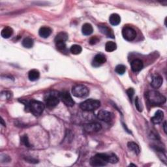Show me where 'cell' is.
I'll list each match as a JSON object with an SVG mask.
<instances>
[{
	"label": "cell",
	"mask_w": 167,
	"mask_h": 167,
	"mask_svg": "<svg viewBox=\"0 0 167 167\" xmlns=\"http://www.w3.org/2000/svg\"><path fill=\"white\" fill-rule=\"evenodd\" d=\"M147 101L151 105H161L166 102V97L157 91H149L146 93Z\"/></svg>",
	"instance_id": "cell-1"
},
{
	"label": "cell",
	"mask_w": 167,
	"mask_h": 167,
	"mask_svg": "<svg viewBox=\"0 0 167 167\" xmlns=\"http://www.w3.org/2000/svg\"><path fill=\"white\" fill-rule=\"evenodd\" d=\"M59 93V92L56 91H51L45 94L44 99L48 108H54L58 105L60 99Z\"/></svg>",
	"instance_id": "cell-2"
},
{
	"label": "cell",
	"mask_w": 167,
	"mask_h": 167,
	"mask_svg": "<svg viewBox=\"0 0 167 167\" xmlns=\"http://www.w3.org/2000/svg\"><path fill=\"white\" fill-rule=\"evenodd\" d=\"M26 106L27 108L35 116H40L44 110V105L39 101L32 100L28 102Z\"/></svg>",
	"instance_id": "cell-3"
},
{
	"label": "cell",
	"mask_w": 167,
	"mask_h": 167,
	"mask_svg": "<svg viewBox=\"0 0 167 167\" xmlns=\"http://www.w3.org/2000/svg\"><path fill=\"white\" fill-rule=\"evenodd\" d=\"M109 162V154L97 153L90 159V165L93 166H103Z\"/></svg>",
	"instance_id": "cell-4"
},
{
	"label": "cell",
	"mask_w": 167,
	"mask_h": 167,
	"mask_svg": "<svg viewBox=\"0 0 167 167\" xmlns=\"http://www.w3.org/2000/svg\"><path fill=\"white\" fill-rule=\"evenodd\" d=\"M101 102L98 100H95L93 99H90L86 100L81 102L80 105V107L82 110L84 111H94L100 107Z\"/></svg>",
	"instance_id": "cell-5"
},
{
	"label": "cell",
	"mask_w": 167,
	"mask_h": 167,
	"mask_svg": "<svg viewBox=\"0 0 167 167\" xmlns=\"http://www.w3.org/2000/svg\"><path fill=\"white\" fill-rule=\"evenodd\" d=\"M72 93L76 97L84 98L89 95V90L84 85L78 84L73 87V90H72Z\"/></svg>",
	"instance_id": "cell-6"
},
{
	"label": "cell",
	"mask_w": 167,
	"mask_h": 167,
	"mask_svg": "<svg viewBox=\"0 0 167 167\" xmlns=\"http://www.w3.org/2000/svg\"><path fill=\"white\" fill-rule=\"evenodd\" d=\"M122 35L124 39L127 41L135 40L136 36L135 30L131 27H125L122 29Z\"/></svg>",
	"instance_id": "cell-7"
},
{
	"label": "cell",
	"mask_w": 167,
	"mask_h": 167,
	"mask_svg": "<svg viewBox=\"0 0 167 167\" xmlns=\"http://www.w3.org/2000/svg\"><path fill=\"white\" fill-rule=\"evenodd\" d=\"M59 99L67 107H73L74 105V101L71 97L69 92L64 91L59 93Z\"/></svg>",
	"instance_id": "cell-8"
},
{
	"label": "cell",
	"mask_w": 167,
	"mask_h": 167,
	"mask_svg": "<svg viewBox=\"0 0 167 167\" xmlns=\"http://www.w3.org/2000/svg\"><path fill=\"white\" fill-rule=\"evenodd\" d=\"M101 125L99 123H91L84 125V129L89 133L99 132L101 130Z\"/></svg>",
	"instance_id": "cell-9"
},
{
	"label": "cell",
	"mask_w": 167,
	"mask_h": 167,
	"mask_svg": "<svg viewBox=\"0 0 167 167\" xmlns=\"http://www.w3.org/2000/svg\"><path fill=\"white\" fill-rule=\"evenodd\" d=\"M97 117L101 121H105V122H110L113 118V114L105 110H101L98 112Z\"/></svg>",
	"instance_id": "cell-10"
},
{
	"label": "cell",
	"mask_w": 167,
	"mask_h": 167,
	"mask_svg": "<svg viewBox=\"0 0 167 167\" xmlns=\"http://www.w3.org/2000/svg\"><path fill=\"white\" fill-rule=\"evenodd\" d=\"M107 61L105 56L103 54H98L94 57L92 62V65L95 67H97L102 65Z\"/></svg>",
	"instance_id": "cell-11"
},
{
	"label": "cell",
	"mask_w": 167,
	"mask_h": 167,
	"mask_svg": "<svg viewBox=\"0 0 167 167\" xmlns=\"http://www.w3.org/2000/svg\"><path fill=\"white\" fill-rule=\"evenodd\" d=\"M131 69L134 72H138L142 69L144 67V64L142 60L139 59H136L132 61L131 63Z\"/></svg>",
	"instance_id": "cell-12"
},
{
	"label": "cell",
	"mask_w": 167,
	"mask_h": 167,
	"mask_svg": "<svg viewBox=\"0 0 167 167\" xmlns=\"http://www.w3.org/2000/svg\"><path fill=\"white\" fill-rule=\"evenodd\" d=\"M98 27L102 33L105 34V35H107L108 37H111L113 38V39L114 38V35L113 31L111 28H109L108 26L105 25H99Z\"/></svg>",
	"instance_id": "cell-13"
},
{
	"label": "cell",
	"mask_w": 167,
	"mask_h": 167,
	"mask_svg": "<svg viewBox=\"0 0 167 167\" xmlns=\"http://www.w3.org/2000/svg\"><path fill=\"white\" fill-rule=\"evenodd\" d=\"M162 84V78L159 75H155L153 77L152 80H151V85L153 87V88H160Z\"/></svg>",
	"instance_id": "cell-14"
},
{
	"label": "cell",
	"mask_w": 167,
	"mask_h": 167,
	"mask_svg": "<svg viewBox=\"0 0 167 167\" xmlns=\"http://www.w3.org/2000/svg\"><path fill=\"white\" fill-rule=\"evenodd\" d=\"M164 118V113L162 111L159 110L155 114V116L151 119L152 123L154 124H159L160 123Z\"/></svg>",
	"instance_id": "cell-15"
},
{
	"label": "cell",
	"mask_w": 167,
	"mask_h": 167,
	"mask_svg": "<svg viewBox=\"0 0 167 167\" xmlns=\"http://www.w3.org/2000/svg\"><path fill=\"white\" fill-rule=\"evenodd\" d=\"M52 29L49 27H42L39 29V34L43 38H47L51 35Z\"/></svg>",
	"instance_id": "cell-16"
},
{
	"label": "cell",
	"mask_w": 167,
	"mask_h": 167,
	"mask_svg": "<svg viewBox=\"0 0 167 167\" xmlns=\"http://www.w3.org/2000/svg\"><path fill=\"white\" fill-rule=\"evenodd\" d=\"M109 22L112 26H117L121 22V18L119 14H112L110 16Z\"/></svg>",
	"instance_id": "cell-17"
},
{
	"label": "cell",
	"mask_w": 167,
	"mask_h": 167,
	"mask_svg": "<svg viewBox=\"0 0 167 167\" xmlns=\"http://www.w3.org/2000/svg\"><path fill=\"white\" fill-rule=\"evenodd\" d=\"M82 32L83 35H90L93 33V27L90 24L86 23L82 26Z\"/></svg>",
	"instance_id": "cell-18"
},
{
	"label": "cell",
	"mask_w": 167,
	"mask_h": 167,
	"mask_svg": "<svg viewBox=\"0 0 167 167\" xmlns=\"http://www.w3.org/2000/svg\"><path fill=\"white\" fill-rule=\"evenodd\" d=\"M40 73L39 71L36 69H33L30 71L28 73V78L29 80L31 81H36L39 78Z\"/></svg>",
	"instance_id": "cell-19"
},
{
	"label": "cell",
	"mask_w": 167,
	"mask_h": 167,
	"mask_svg": "<svg viewBox=\"0 0 167 167\" xmlns=\"http://www.w3.org/2000/svg\"><path fill=\"white\" fill-rule=\"evenodd\" d=\"M13 34V29L10 27H5V28H3L1 33L2 37L4 39H8V38L12 36Z\"/></svg>",
	"instance_id": "cell-20"
},
{
	"label": "cell",
	"mask_w": 167,
	"mask_h": 167,
	"mask_svg": "<svg viewBox=\"0 0 167 167\" xmlns=\"http://www.w3.org/2000/svg\"><path fill=\"white\" fill-rule=\"evenodd\" d=\"M128 148L129 150H131L132 152L135 153L136 155H138L140 152V150L139 146L136 144V143L133 142H129L127 144Z\"/></svg>",
	"instance_id": "cell-21"
},
{
	"label": "cell",
	"mask_w": 167,
	"mask_h": 167,
	"mask_svg": "<svg viewBox=\"0 0 167 167\" xmlns=\"http://www.w3.org/2000/svg\"><path fill=\"white\" fill-rule=\"evenodd\" d=\"M116 48H117V45L114 42L108 41L107 43H106V45H105L106 51H107L108 52H111L116 50Z\"/></svg>",
	"instance_id": "cell-22"
},
{
	"label": "cell",
	"mask_w": 167,
	"mask_h": 167,
	"mask_svg": "<svg viewBox=\"0 0 167 167\" xmlns=\"http://www.w3.org/2000/svg\"><path fill=\"white\" fill-rule=\"evenodd\" d=\"M33 40L30 37H26L22 41V45L26 48H31L33 46Z\"/></svg>",
	"instance_id": "cell-23"
},
{
	"label": "cell",
	"mask_w": 167,
	"mask_h": 167,
	"mask_svg": "<svg viewBox=\"0 0 167 167\" xmlns=\"http://www.w3.org/2000/svg\"><path fill=\"white\" fill-rule=\"evenodd\" d=\"M68 39V35L65 32H60L56 35L55 38V42L63 41L65 42Z\"/></svg>",
	"instance_id": "cell-24"
},
{
	"label": "cell",
	"mask_w": 167,
	"mask_h": 167,
	"mask_svg": "<svg viewBox=\"0 0 167 167\" xmlns=\"http://www.w3.org/2000/svg\"><path fill=\"white\" fill-rule=\"evenodd\" d=\"M82 47L77 44L73 45L70 48V52L72 53V54L74 55H78L79 54H80L82 52Z\"/></svg>",
	"instance_id": "cell-25"
},
{
	"label": "cell",
	"mask_w": 167,
	"mask_h": 167,
	"mask_svg": "<svg viewBox=\"0 0 167 167\" xmlns=\"http://www.w3.org/2000/svg\"><path fill=\"white\" fill-rule=\"evenodd\" d=\"M115 71L118 74L122 75L125 73V71H126V67L123 65H118L115 68Z\"/></svg>",
	"instance_id": "cell-26"
},
{
	"label": "cell",
	"mask_w": 167,
	"mask_h": 167,
	"mask_svg": "<svg viewBox=\"0 0 167 167\" xmlns=\"http://www.w3.org/2000/svg\"><path fill=\"white\" fill-rule=\"evenodd\" d=\"M56 46L57 49L60 51L64 50L66 48L65 42H63V41L56 42Z\"/></svg>",
	"instance_id": "cell-27"
},
{
	"label": "cell",
	"mask_w": 167,
	"mask_h": 167,
	"mask_svg": "<svg viewBox=\"0 0 167 167\" xmlns=\"http://www.w3.org/2000/svg\"><path fill=\"white\" fill-rule=\"evenodd\" d=\"M20 141L22 142V144H24V145L26 147H30L31 146V144H30L29 142V140H28V137L27 135H23L22 136V137L20 138Z\"/></svg>",
	"instance_id": "cell-28"
},
{
	"label": "cell",
	"mask_w": 167,
	"mask_h": 167,
	"mask_svg": "<svg viewBox=\"0 0 167 167\" xmlns=\"http://www.w3.org/2000/svg\"><path fill=\"white\" fill-rule=\"evenodd\" d=\"M118 162V158L114 153L109 154V162L116 163Z\"/></svg>",
	"instance_id": "cell-29"
},
{
	"label": "cell",
	"mask_w": 167,
	"mask_h": 167,
	"mask_svg": "<svg viewBox=\"0 0 167 167\" xmlns=\"http://www.w3.org/2000/svg\"><path fill=\"white\" fill-rule=\"evenodd\" d=\"M127 96H129V97L130 100L132 101V98H133V96H134V94H135L134 89L133 88H129L127 90Z\"/></svg>",
	"instance_id": "cell-30"
},
{
	"label": "cell",
	"mask_w": 167,
	"mask_h": 167,
	"mask_svg": "<svg viewBox=\"0 0 167 167\" xmlns=\"http://www.w3.org/2000/svg\"><path fill=\"white\" fill-rule=\"evenodd\" d=\"M135 105H136V108H137L138 111L139 112H142V105H140V102L139 101V99H138V97L136 98Z\"/></svg>",
	"instance_id": "cell-31"
},
{
	"label": "cell",
	"mask_w": 167,
	"mask_h": 167,
	"mask_svg": "<svg viewBox=\"0 0 167 167\" xmlns=\"http://www.w3.org/2000/svg\"><path fill=\"white\" fill-rule=\"evenodd\" d=\"M99 41V39L97 37V36H94L93 37H92L90 40V44L93 45V44H96V43H97Z\"/></svg>",
	"instance_id": "cell-32"
},
{
	"label": "cell",
	"mask_w": 167,
	"mask_h": 167,
	"mask_svg": "<svg viewBox=\"0 0 167 167\" xmlns=\"http://www.w3.org/2000/svg\"><path fill=\"white\" fill-rule=\"evenodd\" d=\"M166 122L165 121V122L164 123V125H163V127H164V131L165 132V133H166Z\"/></svg>",
	"instance_id": "cell-33"
},
{
	"label": "cell",
	"mask_w": 167,
	"mask_h": 167,
	"mask_svg": "<svg viewBox=\"0 0 167 167\" xmlns=\"http://www.w3.org/2000/svg\"><path fill=\"white\" fill-rule=\"evenodd\" d=\"M129 166H136L135 165H133V164H131Z\"/></svg>",
	"instance_id": "cell-34"
}]
</instances>
